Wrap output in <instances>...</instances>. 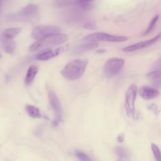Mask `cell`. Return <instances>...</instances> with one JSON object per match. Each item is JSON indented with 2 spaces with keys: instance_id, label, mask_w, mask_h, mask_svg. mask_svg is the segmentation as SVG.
I'll return each mask as SVG.
<instances>
[{
  "instance_id": "obj_1",
  "label": "cell",
  "mask_w": 161,
  "mask_h": 161,
  "mask_svg": "<svg viewBox=\"0 0 161 161\" xmlns=\"http://www.w3.org/2000/svg\"><path fill=\"white\" fill-rule=\"evenodd\" d=\"M68 36L64 33H58L49 35L35 41L30 46L28 50L30 52H35L49 48V47L64 43L68 40Z\"/></svg>"
},
{
  "instance_id": "obj_2",
  "label": "cell",
  "mask_w": 161,
  "mask_h": 161,
  "mask_svg": "<svg viewBox=\"0 0 161 161\" xmlns=\"http://www.w3.org/2000/svg\"><path fill=\"white\" fill-rule=\"evenodd\" d=\"M87 60L86 59H75L68 62L61 71L64 78L73 80L80 78L84 73Z\"/></svg>"
},
{
  "instance_id": "obj_3",
  "label": "cell",
  "mask_w": 161,
  "mask_h": 161,
  "mask_svg": "<svg viewBox=\"0 0 161 161\" xmlns=\"http://www.w3.org/2000/svg\"><path fill=\"white\" fill-rule=\"evenodd\" d=\"M84 41L96 42L98 41H104L109 42H123L128 40L126 36H118L108 34L103 32H96L85 36L83 38Z\"/></svg>"
},
{
  "instance_id": "obj_4",
  "label": "cell",
  "mask_w": 161,
  "mask_h": 161,
  "mask_svg": "<svg viewBox=\"0 0 161 161\" xmlns=\"http://www.w3.org/2000/svg\"><path fill=\"white\" fill-rule=\"evenodd\" d=\"M125 64V60L121 58L113 57L106 60L104 65V73L108 77H111L116 75L122 69Z\"/></svg>"
},
{
  "instance_id": "obj_5",
  "label": "cell",
  "mask_w": 161,
  "mask_h": 161,
  "mask_svg": "<svg viewBox=\"0 0 161 161\" xmlns=\"http://www.w3.org/2000/svg\"><path fill=\"white\" fill-rule=\"evenodd\" d=\"M138 88L135 84H131L125 94V108L128 116L133 118L135 113V101Z\"/></svg>"
},
{
  "instance_id": "obj_6",
  "label": "cell",
  "mask_w": 161,
  "mask_h": 161,
  "mask_svg": "<svg viewBox=\"0 0 161 161\" xmlns=\"http://www.w3.org/2000/svg\"><path fill=\"white\" fill-rule=\"evenodd\" d=\"M60 31L61 29L55 25H40L33 30L31 37L35 40H39L49 35L60 33Z\"/></svg>"
},
{
  "instance_id": "obj_7",
  "label": "cell",
  "mask_w": 161,
  "mask_h": 161,
  "mask_svg": "<svg viewBox=\"0 0 161 161\" xmlns=\"http://www.w3.org/2000/svg\"><path fill=\"white\" fill-rule=\"evenodd\" d=\"M48 98H49L50 105H51V106L55 114V116H56V118L53 122V125L55 126H57L58 125V123L62 119V111L61 104H60V101H59L58 98L57 97V95L53 91L49 92Z\"/></svg>"
},
{
  "instance_id": "obj_8",
  "label": "cell",
  "mask_w": 161,
  "mask_h": 161,
  "mask_svg": "<svg viewBox=\"0 0 161 161\" xmlns=\"http://www.w3.org/2000/svg\"><path fill=\"white\" fill-rule=\"evenodd\" d=\"M160 37H161V33H158L155 36H154L153 38H152L150 40L140 42H138L133 45L128 46V47L123 48V51L126 52H134V51H136V50H140L142 48L148 47L153 45L155 42H157L160 38Z\"/></svg>"
},
{
  "instance_id": "obj_9",
  "label": "cell",
  "mask_w": 161,
  "mask_h": 161,
  "mask_svg": "<svg viewBox=\"0 0 161 161\" xmlns=\"http://www.w3.org/2000/svg\"><path fill=\"white\" fill-rule=\"evenodd\" d=\"M65 50V47H58L55 50H51L50 48L43 49L36 55V58L39 60H47L57 56Z\"/></svg>"
},
{
  "instance_id": "obj_10",
  "label": "cell",
  "mask_w": 161,
  "mask_h": 161,
  "mask_svg": "<svg viewBox=\"0 0 161 161\" xmlns=\"http://www.w3.org/2000/svg\"><path fill=\"white\" fill-rule=\"evenodd\" d=\"M138 93L142 98L148 100L157 97L159 94V91L154 87L142 86L138 89Z\"/></svg>"
},
{
  "instance_id": "obj_11",
  "label": "cell",
  "mask_w": 161,
  "mask_h": 161,
  "mask_svg": "<svg viewBox=\"0 0 161 161\" xmlns=\"http://www.w3.org/2000/svg\"><path fill=\"white\" fill-rule=\"evenodd\" d=\"M147 77L154 88L161 87V69H157L150 72L147 75Z\"/></svg>"
},
{
  "instance_id": "obj_12",
  "label": "cell",
  "mask_w": 161,
  "mask_h": 161,
  "mask_svg": "<svg viewBox=\"0 0 161 161\" xmlns=\"http://www.w3.org/2000/svg\"><path fill=\"white\" fill-rule=\"evenodd\" d=\"M21 28H11L6 29L2 33L1 35V40L13 39L21 32Z\"/></svg>"
},
{
  "instance_id": "obj_13",
  "label": "cell",
  "mask_w": 161,
  "mask_h": 161,
  "mask_svg": "<svg viewBox=\"0 0 161 161\" xmlns=\"http://www.w3.org/2000/svg\"><path fill=\"white\" fill-rule=\"evenodd\" d=\"M38 71V68L36 65H32L29 67L26 77H25V84L26 85H30L32 82Z\"/></svg>"
},
{
  "instance_id": "obj_14",
  "label": "cell",
  "mask_w": 161,
  "mask_h": 161,
  "mask_svg": "<svg viewBox=\"0 0 161 161\" xmlns=\"http://www.w3.org/2000/svg\"><path fill=\"white\" fill-rule=\"evenodd\" d=\"M98 47V43L97 42H91L90 43L83 44V45H80L76 47L75 51L77 53H82L91 50H93Z\"/></svg>"
},
{
  "instance_id": "obj_15",
  "label": "cell",
  "mask_w": 161,
  "mask_h": 161,
  "mask_svg": "<svg viewBox=\"0 0 161 161\" xmlns=\"http://www.w3.org/2000/svg\"><path fill=\"white\" fill-rule=\"evenodd\" d=\"M1 40L4 50L8 53H13L15 49V42L13 39H3Z\"/></svg>"
},
{
  "instance_id": "obj_16",
  "label": "cell",
  "mask_w": 161,
  "mask_h": 161,
  "mask_svg": "<svg viewBox=\"0 0 161 161\" xmlns=\"http://www.w3.org/2000/svg\"><path fill=\"white\" fill-rule=\"evenodd\" d=\"M26 111L28 115L33 118H40L42 116L40 110L35 106L26 105Z\"/></svg>"
},
{
  "instance_id": "obj_17",
  "label": "cell",
  "mask_w": 161,
  "mask_h": 161,
  "mask_svg": "<svg viewBox=\"0 0 161 161\" xmlns=\"http://www.w3.org/2000/svg\"><path fill=\"white\" fill-rule=\"evenodd\" d=\"M38 11V6L35 4H29L25 8H24L21 11V14L23 16H28L34 15Z\"/></svg>"
},
{
  "instance_id": "obj_18",
  "label": "cell",
  "mask_w": 161,
  "mask_h": 161,
  "mask_svg": "<svg viewBox=\"0 0 161 161\" xmlns=\"http://www.w3.org/2000/svg\"><path fill=\"white\" fill-rule=\"evenodd\" d=\"M151 148L156 161H161V152L158 147L155 143H152Z\"/></svg>"
},
{
  "instance_id": "obj_19",
  "label": "cell",
  "mask_w": 161,
  "mask_h": 161,
  "mask_svg": "<svg viewBox=\"0 0 161 161\" xmlns=\"http://www.w3.org/2000/svg\"><path fill=\"white\" fill-rule=\"evenodd\" d=\"M74 155L80 161H92L89 157L80 150H75Z\"/></svg>"
},
{
  "instance_id": "obj_20",
  "label": "cell",
  "mask_w": 161,
  "mask_h": 161,
  "mask_svg": "<svg viewBox=\"0 0 161 161\" xmlns=\"http://www.w3.org/2000/svg\"><path fill=\"white\" fill-rule=\"evenodd\" d=\"M158 18H159V16H158V15H156L155 16H154V17L152 19V20H151L150 24L148 25V28H147V30H145V31L143 33V35H146L148 34V33L152 30V29H153V27L155 26V24H156L157 20L158 19Z\"/></svg>"
},
{
  "instance_id": "obj_21",
  "label": "cell",
  "mask_w": 161,
  "mask_h": 161,
  "mask_svg": "<svg viewBox=\"0 0 161 161\" xmlns=\"http://www.w3.org/2000/svg\"><path fill=\"white\" fill-rule=\"evenodd\" d=\"M116 152L120 158H126L127 156V153L125 150L120 147H116Z\"/></svg>"
},
{
  "instance_id": "obj_22",
  "label": "cell",
  "mask_w": 161,
  "mask_h": 161,
  "mask_svg": "<svg viewBox=\"0 0 161 161\" xmlns=\"http://www.w3.org/2000/svg\"><path fill=\"white\" fill-rule=\"evenodd\" d=\"M84 28L87 29V30H95L97 28V26H96V24L95 23V22L94 21H89V22H87L84 25Z\"/></svg>"
},
{
  "instance_id": "obj_23",
  "label": "cell",
  "mask_w": 161,
  "mask_h": 161,
  "mask_svg": "<svg viewBox=\"0 0 161 161\" xmlns=\"http://www.w3.org/2000/svg\"><path fill=\"white\" fill-rule=\"evenodd\" d=\"M94 0H74V2L77 4H79L82 6H87L90 3Z\"/></svg>"
},
{
  "instance_id": "obj_24",
  "label": "cell",
  "mask_w": 161,
  "mask_h": 161,
  "mask_svg": "<svg viewBox=\"0 0 161 161\" xmlns=\"http://www.w3.org/2000/svg\"><path fill=\"white\" fill-rule=\"evenodd\" d=\"M153 67L155 70L161 69V57L155 62V64L153 65Z\"/></svg>"
},
{
  "instance_id": "obj_25",
  "label": "cell",
  "mask_w": 161,
  "mask_h": 161,
  "mask_svg": "<svg viewBox=\"0 0 161 161\" xmlns=\"http://www.w3.org/2000/svg\"><path fill=\"white\" fill-rule=\"evenodd\" d=\"M124 134L123 133H121L118 136V138H117V141L119 142V143H121L123 142L124 140Z\"/></svg>"
},
{
  "instance_id": "obj_26",
  "label": "cell",
  "mask_w": 161,
  "mask_h": 161,
  "mask_svg": "<svg viewBox=\"0 0 161 161\" xmlns=\"http://www.w3.org/2000/svg\"><path fill=\"white\" fill-rule=\"evenodd\" d=\"M105 52V50H103V49H99L97 51V53H103Z\"/></svg>"
},
{
  "instance_id": "obj_27",
  "label": "cell",
  "mask_w": 161,
  "mask_h": 161,
  "mask_svg": "<svg viewBox=\"0 0 161 161\" xmlns=\"http://www.w3.org/2000/svg\"><path fill=\"white\" fill-rule=\"evenodd\" d=\"M1 57H2V55H1V53H0V58H1Z\"/></svg>"
},
{
  "instance_id": "obj_28",
  "label": "cell",
  "mask_w": 161,
  "mask_h": 161,
  "mask_svg": "<svg viewBox=\"0 0 161 161\" xmlns=\"http://www.w3.org/2000/svg\"><path fill=\"white\" fill-rule=\"evenodd\" d=\"M1 0H0V5H1Z\"/></svg>"
}]
</instances>
